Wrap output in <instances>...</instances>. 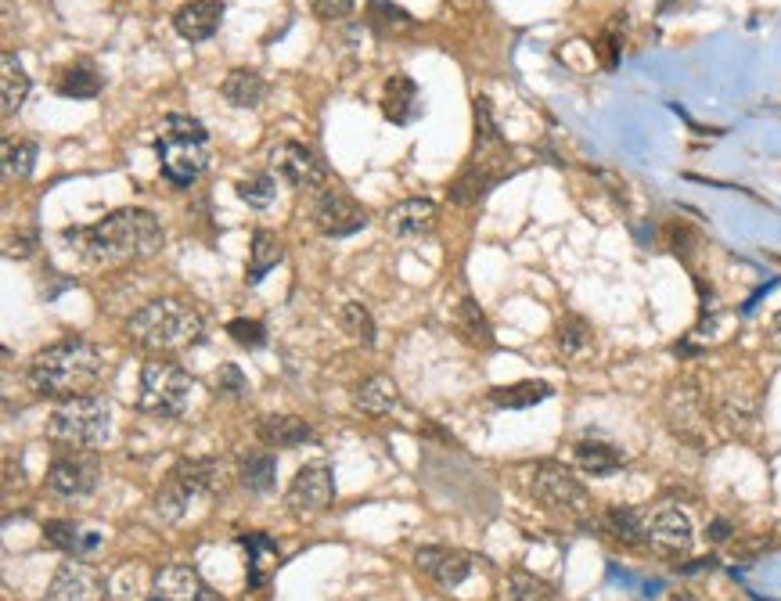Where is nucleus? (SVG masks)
<instances>
[{
  "label": "nucleus",
  "instance_id": "1",
  "mask_svg": "<svg viewBox=\"0 0 781 601\" xmlns=\"http://www.w3.org/2000/svg\"><path fill=\"white\" fill-rule=\"evenodd\" d=\"M65 241L94 267H123L148 260L163 246V227L148 209H115L105 220L65 227Z\"/></svg>",
  "mask_w": 781,
  "mask_h": 601
},
{
  "label": "nucleus",
  "instance_id": "2",
  "mask_svg": "<svg viewBox=\"0 0 781 601\" xmlns=\"http://www.w3.org/2000/svg\"><path fill=\"white\" fill-rule=\"evenodd\" d=\"M101 375H105V356L86 339L51 342L29 364V385L48 400H72L94 393Z\"/></svg>",
  "mask_w": 781,
  "mask_h": 601
},
{
  "label": "nucleus",
  "instance_id": "3",
  "mask_svg": "<svg viewBox=\"0 0 781 601\" xmlns=\"http://www.w3.org/2000/svg\"><path fill=\"white\" fill-rule=\"evenodd\" d=\"M126 332L137 346L152 353H173L195 346L206 332V321L195 307H187L184 299H152L148 307H141L134 318L126 321Z\"/></svg>",
  "mask_w": 781,
  "mask_h": 601
},
{
  "label": "nucleus",
  "instance_id": "4",
  "mask_svg": "<svg viewBox=\"0 0 781 601\" xmlns=\"http://www.w3.org/2000/svg\"><path fill=\"white\" fill-rule=\"evenodd\" d=\"M155 152H158V166H163V177L169 184H177V188H187V184L198 180L202 169L209 166V134H206V126H202V120L173 112V116H166L163 131H158Z\"/></svg>",
  "mask_w": 781,
  "mask_h": 601
},
{
  "label": "nucleus",
  "instance_id": "5",
  "mask_svg": "<svg viewBox=\"0 0 781 601\" xmlns=\"http://www.w3.org/2000/svg\"><path fill=\"white\" fill-rule=\"evenodd\" d=\"M112 436V400L86 393L62 400L48 418V439L72 450H94Z\"/></svg>",
  "mask_w": 781,
  "mask_h": 601
},
{
  "label": "nucleus",
  "instance_id": "6",
  "mask_svg": "<svg viewBox=\"0 0 781 601\" xmlns=\"http://www.w3.org/2000/svg\"><path fill=\"white\" fill-rule=\"evenodd\" d=\"M195 379L173 361H148L137 382V411L152 418H181L192 404Z\"/></svg>",
  "mask_w": 781,
  "mask_h": 601
},
{
  "label": "nucleus",
  "instance_id": "7",
  "mask_svg": "<svg viewBox=\"0 0 781 601\" xmlns=\"http://www.w3.org/2000/svg\"><path fill=\"white\" fill-rule=\"evenodd\" d=\"M216 479V462L209 457H184L169 468L166 483L158 486L155 494V515L163 522H177L187 515V508L195 505L198 497L209 494V486Z\"/></svg>",
  "mask_w": 781,
  "mask_h": 601
},
{
  "label": "nucleus",
  "instance_id": "8",
  "mask_svg": "<svg viewBox=\"0 0 781 601\" xmlns=\"http://www.w3.org/2000/svg\"><path fill=\"white\" fill-rule=\"evenodd\" d=\"M530 494L537 497L544 508L576 515V519H584L590 511V494L584 490V483L576 479L569 468H562L555 462H544L530 472Z\"/></svg>",
  "mask_w": 781,
  "mask_h": 601
},
{
  "label": "nucleus",
  "instance_id": "9",
  "mask_svg": "<svg viewBox=\"0 0 781 601\" xmlns=\"http://www.w3.org/2000/svg\"><path fill=\"white\" fill-rule=\"evenodd\" d=\"M267 159L274 174L292 184V188L317 191V188H325V180H328L325 163L317 159L307 145H299V141H278V145H270Z\"/></svg>",
  "mask_w": 781,
  "mask_h": 601
},
{
  "label": "nucleus",
  "instance_id": "10",
  "mask_svg": "<svg viewBox=\"0 0 781 601\" xmlns=\"http://www.w3.org/2000/svg\"><path fill=\"white\" fill-rule=\"evenodd\" d=\"M314 227L328 238L357 235L360 227H368V209L342 188H325L314 203Z\"/></svg>",
  "mask_w": 781,
  "mask_h": 601
},
{
  "label": "nucleus",
  "instance_id": "11",
  "mask_svg": "<svg viewBox=\"0 0 781 601\" xmlns=\"http://www.w3.org/2000/svg\"><path fill=\"white\" fill-rule=\"evenodd\" d=\"M331 497H336V479H331L328 465H302L296 472L292 486L285 494V505L299 519H310V515H321L328 511Z\"/></svg>",
  "mask_w": 781,
  "mask_h": 601
},
{
  "label": "nucleus",
  "instance_id": "12",
  "mask_svg": "<svg viewBox=\"0 0 781 601\" xmlns=\"http://www.w3.org/2000/svg\"><path fill=\"white\" fill-rule=\"evenodd\" d=\"M97 476H101L97 457L86 450H72V454H62L51 462L48 486L62 497H86V494H94Z\"/></svg>",
  "mask_w": 781,
  "mask_h": 601
},
{
  "label": "nucleus",
  "instance_id": "13",
  "mask_svg": "<svg viewBox=\"0 0 781 601\" xmlns=\"http://www.w3.org/2000/svg\"><path fill=\"white\" fill-rule=\"evenodd\" d=\"M101 598H105L101 572L91 562H83V558H69V562L58 566L43 601H101Z\"/></svg>",
  "mask_w": 781,
  "mask_h": 601
},
{
  "label": "nucleus",
  "instance_id": "14",
  "mask_svg": "<svg viewBox=\"0 0 781 601\" xmlns=\"http://www.w3.org/2000/svg\"><path fill=\"white\" fill-rule=\"evenodd\" d=\"M667 418L670 428L691 447H706V433H710V418H706V404L702 396L691 390V385H677L667 396Z\"/></svg>",
  "mask_w": 781,
  "mask_h": 601
},
{
  "label": "nucleus",
  "instance_id": "15",
  "mask_svg": "<svg viewBox=\"0 0 781 601\" xmlns=\"http://www.w3.org/2000/svg\"><path fill=\"white\" fill-rule=\"evenodd\" d=\"M645 540L652 543L662 555H685L691 551V540H696V529H691V519L674 505H662L648 515L645 522Z\"/></svg>",
  "mask_w": 781,
  "mask_h": 601
},
{
  "label": "nucleus",
  "instance_id": "16",
  "mask_svg": "<svg viewBox=\"0 0 781 601\" xmlns=\"http://www.w3.org/2000/svg\"><path fill=\"white\" fill-rule=\"evenodd\" d=\"M152 598L163 601H220L192 566H163L152 580Z\"/></svg>",
  "mask_w": 781,
  "mask_h": 601
},
{
  "label": "nucleus",
  "instance_id": "17",
  "mask_svg": "<svg viewBox=\"0 0 781 601\" xmlns=\"http://www.w3.org/2000/svg\"><path fill=\"white\" fill-rule=\"evenodd\" d=\"M472 562H475L472 555L454 551V548H422L414 555V566L422 572H429V577L436 580L443 591H454V587L465 583L469 572H472Z\"/></svg>",
  "mask_w": 781,
  "mask_h": 601
},
{
  "label": "nucleus",
  "instance_id": "18",
  "mask_svg": "<svg viewBox=\"0 0 781 601\" xmlns=\"http://www.w3.org/2000/svg\"><path fill=\"white\" fill-rule=\"evenodd\" d=\"M220 19H224L220 0H187V4L177 8V15H173V30L184 40H192V44H202V40H209L220 30Z\"/></svg>",
  "mask_w": 781,
  "mask_h": 601
},
{
  "label": "nucleus",
  "instance_id": "19",
  "mask_svg": "<svg viewBox=\"0 0 781 601\" xmlns=\"http://www.w3.org/2000/svg\"><path fill=\"white\" fill-rule=\"evenodd\" d=\"M382 116L397 126H408L422 116V94H418V83L403 73H393L382 87Z\"/></svg>",
  "mask_w": 781,
  "mask_h": 601
},
{
  "label": "nucleus",
  "instance_id": "20",
  "mask_svg": "<svg viewBox=\"0 0 781 601\" xmlns=\"http://www.w3.org/2000/svg\"><path fill=\"white\" fill-rule=\"evenodd\" d=\"M436 217H440V209L432 198H403V203H397L393 209L386 213V224H389V231L393 235H403V238H411V235H425L436 227Z\"/></svg>",
  "mask_w": 781,
  "mask_h": 601
},
{
  "label": "nucleus",
  "instance_id": "21",
  "mask_svg": "<svg viewBox=\"0 0 781 601\" xmlns=\"http://www.w3.org/2000/svg\"><path fill=\"white\" fill-rule=\"evenodd\" d=\"M259 439L267 443V447H307L314 443V428L296 418V414H267L264 422H259Z\"/></svg>",
  "mask_w": 781,
  "mask_h": 601
},
{
  "label": "nucleus",
  "instance_id": "22",
  "mask_svg": "<svg viewBox=\"0 0 781 601\" xmlns=\"http://www.w3.org/2000/svg\"><path fill=\"white\" fill-rule=\"evenodd\" d=\"M573 462L580 472H587V476H613V472L627 465V457L624 450L605 439H580L573 447Z\"/></svg>",
  "mask_w": 781,
  "mask_h": 601
},
{
  "label": "nucleus",
  "instance_id": "23",
  "mask_svg": "<svg viewBox=\"0 0 781 601\" xmlns=\"http://www.w3.org/2000/svg\"><path fill=\"white\" fill-rule=\"evenodd\" d=\"M43 537L48 543H54L58 551H65L69 558H86L91 551H97L101 533L97 529H83L80 522H69V519H54L43 526Z\"/></svg>",
  "mask_w": 781,
  "mask_h": 601
},
{
  "label": "nucleus",
  "instance_id": "24",
  "mask_svg": "<svg viewBox=\"0 0 781 601\" xmlns=\"http://www.w3.org/2000/svg\"><path fill=\"white\" fill-rule=\"evenodd\" d=\"M504 174L497 166H486L480 159H472L469 169H461V177L451 184V203L458 206H475V203H483L486 191L494 188V184L501 180Z\"/></svg>",
  "mask_w": 781,
  "mask_h": 601
},
{
  "label": "nucleus",
  "instance_id": "25",
  "mask_svg": "<svg viewBox=\"0 0 781 601\" xmlns=\"http://www.w3.org/2000/svg\"><path fill=\"white\" fill-rule=\"evenodd\" d=\"M224 102L235 108H256L267 97V80L256 69H230L224 80Z\"/></svg>",
  "mask_w": 781,
  "mask_h": 601
},
{
  "label": "nucleus",
  "instance_id": "26",
  "mask_svg": "<svg viewBox=\"0 0 781 601\" xmlns=\"http://www.w3.org/2000/svg\"><path fill=\"white\" fill-rule=\"evenodd\" d=\"M397 404H400L397 382L386 375H371L353 390V407L364 414H389Z\"/></svg>",
  "mask_w": 781,
  "mask_h": 601
},
{
  "label": "nucleus",
  "instance_id": "27",
  "mask_svg": "<svg viewBox=\"0 0 781 601\" xmlns=\"http://www.w3.org/2000/svg\"><path fill=\"white\" fill-rule=\"evenodd\" d=\"M25 97H29V73L14 54H4V59H0V102H4L0 112H4V116H14Z\"/></svg>",
  "mask_w": 781,
  "mask_h": 601
},
{
  "label": "nucleus",
  "instance_id": "28",
  "mask_svg": "<svg viewBox=\"0 0 781 601\" xmlns=\"http://www.w3.org/2000/svg\"><path fill=\"white\" fill-rule=\"evenodd\" d=\"M101 73L91 65V62H72L62 69V76H58V94L62 97H76V102H86V97H97L101 94Z\"/></svg>",
  "mask_w": 781,
  "mask_h": 601
},
{
  "label": "nucleus",
  "instance_id": "29",
  "mask_svg": "<svg viewBox=\"0 0 781 601\" xmlns=\"http://www.w3.org/2000/svg\"><path fill=\"white\" fill-rule=\"evenodd\" d=\"M285 260V246H281V238L274 235V231H256L253 235V246H249V281H264L274 267H278Z\"/></svg>",
  "mask_w": 781,
  "mask_h": 601
},
{
  "label": "nucleus",
  "instance_id": "30",
  "mask_svg": "<svg viewBox=\"0 0 781 601\" xmlns=\"http://www.w3.org/2000/svg\"><path fill=\"white\" fill-rule=\"evenodd\" d=\"M555 390L547 382H512V385H497L490 400L497 407H508V411H523V407H537L541 400H547Z\"/></svg>",
  "mask_w": 781,
  "mask_h": 601
},
{
  "label": "nucleus",
  "instance_id": "31",
  "mask_svg": "<svg viewBox=\"0 0 781 601\" xmlns=\"http://www.w3.org/2000/svg\"><path fill=\"white\" fill-rule=\"evenodd\" d=\"M245 543V551H249V583L259 587V583H267V572L270 566H278V540L267 537V533H249V537H242Z\"/></svg>",
  "mask_w": 781,
  "mask_h": 601
},
{
  "label": "nucleus",
  "instance_id": "32",
  "mask_svg": "<svg viewBox=\"0 0 781 601\" xmlns=\"http://www.w3.org/2000/svg\"><path fill=\"white\" fill-rule=\"evenodd\" d=\"M458 332L465 335V342H472V346H494V332H490L486 313L469 296L458 303Z\"/></svg>",
  "mask_w": 781,
  "mask_h": 601
},
{
  "label": "nucleus",
  "instance_id": "33",
  "mask_svg": "<svg viewBox=\"0 0 781 601\" xmlns=\"http://www.w3.org/2000/svg\"><path fill=\"white\" fill-rule=\"evenodd\" d=\"M238 198L253 209H267L278 198V174H249L238 180Z\"/></svg>",
  "mask_w": 781,
  "mask_h": 601
},
{
  "label": "nucleus",
  "instance_id": "34",
  "mask_svg": "<svg viewBox=\"0 0 781 601\" xmlns=\"http://www.w3.org/2000/svg\"><path fill=\"white\" fill-rule=\"evenodd\" d=\"M605 526H609V533L619 543H630V548L645 540V519H641V511H634V508H609L605 511Z\"/></svg>",
  "mask_w": 781,
  "mask_h": 601
},
{
  "label": "nucleus",
  "instance_id": "35",
  "mask_svg": "<svg viewBox=\"0 0 781 601\" xmlns=\"http://www.w3.org/2000/svg\"><path fill=\"white\" fill-rule=\"evenodd\" d=\"M37 166V145L33 141H4V177L25 180Z\"/></svg>",
  "mask_w": 781,
  "mask_h": 601
},
{
  "label": "nucleus",
  "instance_id": "36",
  "mask_svg": "<svg viewBox=\"0 0 781 601\" xmlns=\"http://www.w3.org/2000/svg\"><path fill=\"white\" fill-rule=\"evenodd\" d=\"M274 476H278V462H274L270 454H253L249 462L242 465V483H245V490H253V494H267L274 486Z\"/></svg>",
  "mask_w": 781,
  "mask_h": 601
},
{
  "label": "nucleus",
  "instance_id": "37",
  "mask_svg": "<svg viewBox=\"0 0 781 601\" xmlns=\"http://www.w3.org/2000/svg\"><path fill=\"white\" fill-rule=\"evenodd\" d=\"M590 342H595V335H590L584 318H566L558 324V350L566 356H584L590 350Z\"/></svg>",
  "mask_w": 781,
  "mask_h": 601
},
{
  "label": "nucleus",
  "instance_id": "38",
  "mask_svg": "<svg viewBox=\"0 0 781 601\" xmlns=\"http://www.w3.org/2000/svg\"><path fill=\"white\" fill-rule=\"evenodd\" d=\"M339 321H342V328H346V332H350L357 342H364V346H371V342H374V318L368 313L364 303H346V307L339 310Z\"/></svg>",
  "mask_w": 781,
  "mask_h": 601
},
{
  "label": "nucleus",
  "instance_id": "39",
  "mask_svg": "<svg viewBox=\"0 0 781 601\" xmlns=\"http://www.w3.org/2000/svg\"><path fill=\"white\" fill-rule=\"evenodd\" d=\"M547 594H552V587L530 577V572H512L508 577V601H544Z\"/></svg>",
  "mask_w": 781,
  "mask_h": 601
},
{
  "label": "nucleus",
  "instance_id": "40",
  "mask_svg": "<svg viewBox=\"0 0 781 601\" xmlns=\"http://www.w3.org/2000/svg\"><path fill=\"white\" fill-rule=\"evenodd\" d=\"M227 335L238 342V346H249V350H259L267 342V328L259 321H249V318H235L227 324Z\"/></svg>",
  "mask_w": 781,
  "mask_h": 601
},
{
  "label": "nucleus",
  "instance_id": "41",
  "mask_svg": "<svg viewBox=\"0 0 781 601\" xmlns=\"http://www.w3.org/2000/svg\"><path fill=\"white\" fill-rule=\"evenodd\" d=\"M310 8L321 22H342L353 15L357 0H310Z\"/></svg>",
  "mask_w": 781,
  "mask_h": 601
},
{
  "label": "nucleus",
  "instance_id": "42",
  "mask_svg": "<svg viewBox=\"0 0 781 601\" xmlns=\"http://www.w3.org/2000/svg\"><path fill=\"white\" fill-rule=\"evenodd\" d=\"M216 385H220V393H227V396H245V393H249V379L242 375L238 364H224L220 371H216Z\"/></svg>",
  "mask_w": 781,
  "mask_h": 601
},
{
  "label": "nucleus",
  "instance_id": "43",
  "mask_svg": "<svg viewBox=\"0 0 781 601\" xmlns=\"http://www.w3.org/2000/svg\"><path fill=\"white\" fill-rule=\"evenodd\" d=\"M37 252V231H19L8 238V256L11 260H25V256Z\"/></svg>",
  "mask_w": 781,
  "mask_h": 601
},
{
  "label": "nucleus",
  "instance_id": "44",
  "mask_svg": "<svg viewBox=\"0 0 781 601\" xmlns=\"http://www.w3.org/2000/svg\"><path fill=\"white\" fill-rule=\"evenodd\" d=\"M619 48H624V44H619V37H616L613 30L598 37L595 51H598V59H602V65H605V69H616V62H619Z\"/></svg>",
  "mask_w": 781,
  "mask_h": 601
},
{
  "label": "nucleus",
  "instance_id": "45",
  "mask_svg": "<svg viewBox=\"0 0 781 601\" xmlns=\"http://www.w3.org/2000/svg\"><path fill=\"white\" fill-rule=\"evenodd\" d=\"M706 537H710L713 543H717V540H728V537H731V526H728L725 519H717V522H710V533H706Z\"/></svg>",
  "mask_w": 781,
  "mask_h": 601
},
{
  "label": "nucleus",
  "instance_id": "46",
  "mask_svg": "<svg viewBox=\"0 0 781 601\" xmlns=\"http://www.w3.org/2000/svg\"><path fill=\"white\" fill-rule=\"evenodd\" d=\"M768 339L781 350V313H774V321H771V328H768Z\"/></svg>",
  "mask_w": 781,
  "mask_h": 601
},
{
  "label": "nucleus",
  "instance_id": "47",
  "mask_svg": "<svg viewBox=\"0 0 781 601\" xmlns=\"http://www.w3.org/2000/svg\"><path fill=\"white\" fill-rule=\"evenodd\" d=\"M670 4H674V0H659V11H670Z\"/></svg>",
  "mask_w": 781,
  "mask_h": 601
},
{
  "label": "nucleus",
  "instance_id": "48",
  "mask_svg": "<svg viewBox=\"0 0 781 601\" xmlns=\"http://www.w3.org/2000/svg\"><path fill=\"white\" fill-rule=\"evenodd\" d=\"M148 601H163V598H148Z\"/></svg>",
  "mask_w": 781,
  "mask_h": 601
}]
</instances>
